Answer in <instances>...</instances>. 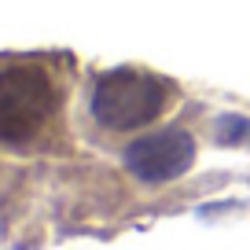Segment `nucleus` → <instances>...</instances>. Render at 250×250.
I'll list each match as a JSON object with an SVG mask.
<instances>
[{"label": "nucleus", "mask_w": 250, "mask_h": 250, "mask_svg": "<svg viewBox=\"0 0 250 250\" xmlns=\"http://www.w3.org/2000/svg\"><path fill=\"white\" fill-rule=\"evenodd\" d=\"M195 162V140L184 129H158L147 133L125 151V166L136 180L144 184H166L188 173V166Z\"/></svg>", "instance_id": "7ed1b4c3"}, {"label": "nucleus", "mask_w": 250, "mask_h": 250, "mask_svg": "<svg viewBox=\"0 0 250 250\" xmlns=\"http://www.w3.org/2000/svg\"><path fill=\"white\" fill-rule=\"evenodd\" d=\"M55 114L52 74L33 62H15L0 70V140L22 144L44 129Z\"/></svg>", "instance_id": "f03ea898"}, {"label": "nucleus", "mask_w": 250, "mask_h": 250, "mask_svg": "<svg viewBox=\"0 0 250 250\" xmlns=\"http://www.w3.org/2000/svg\"><path fill=\"white\" fill-rule=\"evenodd\" d=\"M173 85L147 70H107L92 88V118L103 129H144L166 110Z\"/></svg>", "instance_id": "f257e3e1"}]
</instances>
